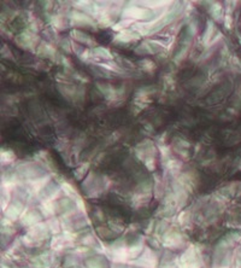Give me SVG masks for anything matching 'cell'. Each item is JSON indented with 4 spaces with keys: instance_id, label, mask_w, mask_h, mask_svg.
Instances as JSON below:
<instances>
[{
    "instance_id": "6da1fadb",
    "label": "cell",
    "mask_w": 241,
    "mask_h": 268,
    "mask_svg": "<svg viewBox=\"0 0 241 268\" xmlns=\"http://www.w3.org/2000/svg\"><path fill=\"white\" fill-rule=\"evenodd\" d=\"M183 12V6L182 2H176L174 4V6H172L170 9H168V11L158 19L155 23L149 26L147 23H138L133 26V29H135L137 32H139L141 35H153L158 32L163 31L167 26L172 24V22L176 18H179L180 15Z\"/></svg>"
},
{
    "instance_id": "7a4b0ae2",
    "label": "cell",
    "mask_w": 241,
    "mask_h": 268,
    "mask_svg": "<svg viewBox=\"0 0 241 268\" xmlns=\"http://www.w3.org/2000/svg\"><path fill=\"white\" fill-rule=\"evenodd\" d=\"M135 155L145 164V167L153 172L157 168V147L152 140H142L135 146Z\"/></svg>"
},
{
    "instance_id": "3957f363",
    "label": "cell",
    "mask_w": 241,
    "mask_h": 268,
    "mask_svg": "<svg viewBox=\"0 0 241 268\" xmlns=\"http://www.w3.org/2000/svg\"><path fill=\"white\" fill-rule=\"evenodd\" d=\"M107 180L103 175H98L97 173L89 172L86 179L82 181V190L87 194V196L95 198L99 197L106 190Z\"/></svg>"
},
{
    "instance_id": "277c9868",
    "label": "cell",
    "mask_w": 241,
    "mask_h": 268,
    "mask_svg": "<svg viewBox=\"0 0 241 268\" xmlns=\"http://www.w3.org/2000/svg\"><path fill=\"white\" fill-rule=\"evenodd\" d=\"M46 168L37 161H22L15 166L17 174L24 179H40L44 178Z\"/></svg>"
},
{
    "instance_id": "5b68a950",
    "label": "cell",
    "mask_w": 241,
    "mask_h": 268,
    "mask_svg": "<svg viewBox=\"0 0 241 268\" xmlns=\"http://www.w3.org/2000/svg\"><path fill=\"white\" fill-rule=\"evenodd\" d=\"M195 33H197V26H195L194 23L188 24L187 28H186V31H185V33H183L182 37H181L179 50H177V52L175 54L174 62L176 64H180L181 62H182L183 59L187 57L188 51H189V47H190V45H192L193 37H194Z\"/></svg>"
},
{
    "instance_id": "8992f818",
    "label": "cell",
    "mask_w": 241,
    "mask_h": 268,
    "mask_svg": "<svg viewBox=\"0 0 241 268\" xmlns=\"http://www.w3.org/2000/svg\"><path fill=\"white\" fill-rule=\"evenodd\" d=\"M68 18H69L70 24L75 27V29H77V27L90 29V31H97L98 29L97 21L92 16L80 11V10L74 9L72 11H70Z\"/></svg>"
},
{
    "instance_id": "52a82bcc",
    "label": "cell",
    "mask_w": 241,
    "mask_h": 268,
    "mask_svg": "<svg viewBox=\"0 0 241 268\" xmlns=\"http://www.w3.org/2000/svg\"><path fill=\"white\" fill-rule=\"evenodd\" d=\"M155 87H141L140 89H138L132 102V110L135 115L149 107L151 103L150 97L155 93Z\"/></svg>"
},
{
    "instance_id": "ba28073f",
    "label": "cell",
    "mask_w": 241,
    "mask_h": 268,
    "mask_svg": "<svg viewBox=\"0 0 241 268\" xmlns=\"http://www.w3.org/2000/svg\"><path fill=\"white\" fill-rule=\"evenodd\" d=\"M15 42L17 44V46L23 50H27V51H36L35 46L39 44V36H37L36 33H34V32H32L28 28L18 35H16Z\"/></svg>"
},
{
    "instance_id": "9c48e42d",
    "label": "cell",
    "mask_w": 241,
    "mask_h": 268,
    "mask_svg": "<svg viewBox=\"0 0 241 268\" xmlns=\"http://www.w3.org/2000/svg\"><path fill=\"white\" fill-rule=\"evenodd\" d=\"M163 50H164V47L162 46V44L157 39H153L142 41L141 44L135 47L134 52L137 54H155L162 52Z\"/></svg>"
},
{
    "instance_id": "30bf717a",
    "label": "cell",
    "mask_w": 241,
    "mask_h": 268,
    "mask_svg": "<svg viewBox=\"0 0 241 268\" xmlns=\"http://www.w3.org/2000/svg\"><path fill=\"white\" fill-rule=\"evenodd\" d=\"M58 89L65 98L70 99V101L72 102L79 101V99H81L82 96H84V91H81L79 87L70 84V82H59Z\"/></svg>"
},
{
    "instance_id": "8fae6325",
    "label": "cell",
    "mask_w": 241,
    "mask_h": 268,
    "mask_svg": "<svg viewBox=\"0 0 241 268\" xmlns=\"http://www.w3.org/2000/svg\"><path fill=\"white\" fill-rule=\"evenodd\" d=\"M75 9L80 10V11L85 12V14L89 15L93 18L97 19L98 16L102 12L103 6H99V2L97 1H87V0H82V1H74Z\"/></svg>"
},
{
    "instance_id": "7c38bea8",
    "label": "cell",
    "mask_w": 241,
    "mask_h": 268,
    "mask_svg": "<svg viewBox=\"0 0 241 268\" xmlns=\"http://www.w3.org/2000/svg\"><path fill=\"white\" fill-rule=\"evenodd\" d=\"M142 35L139 33V32H137L135 29L129 28L127 29V31H123L120 32V33H117L116 35H115L114 37V44H117V45H127V44H132V42H137L139 41L140 39H141Z\"/></svg>"
},
{
    "instance_id": "4fadbf2b",
    "label": "cell",
    "mask_w": 241,
    "mask_h": 268,
    "mask_svg": "<svg viewBox=\"0 0 241 268\" xmlns=\"http://www.w3.org/2000/svg\"><path fill=\"white\" fill-rule=\"evenodd\" d=\"M36 54L39 57H41V58L51 59V61H56L57 56H58L57 50L54 49L53 45L50 44V42L47 41L40 42L39 46H37L36 49Z\"/></svg>"
},
{
    "instance_id": "5bb4252c",
    "label": "cell",
    "mask_w": 241,
    "mask_h": 268,
    "mask_svg": "<svg viewBox=\"0 0 241 268\" xmlns=\"http://www.w3.org/2000/svg\"><path fill=\"white\" fill-rule=\"evenodd\" d=\"M97 89H99L100 93L103 94L106 101L109 102H115L120 98V89H117L116 87H114L110 84H97Z\"/></svg>"
},
{
    "instance_id": "9a60e30c",
    "label": "cell",
    "mask_w": 241,
    "mask_h": 268,
    "mask_svg": "<svg viewBox=\"0 0 241 268\" xmlns=\"http://www.w3.org/2000/svg\"><path fill=\"white\" fill-rule=\"evenodd\" d=\"M70 36H71V39L74 40L75 42H77V44L80 45H86V46L93 47V49H94L95 45H97V42L92 39L90 35L80 31V29H72V31L70 32Z\"/></svg>"
},
{
    "instance_id": "2e32d148",
    "label": "cell",
    "mask_w": 241,
    "mask_h": 268,
    "mask_svg": "<svg viewBox=\"0 0 241 268\" xmlns=\"http://www.w3.org/2000/svg\"><path fill=\"white\" fill-rule=\"evenodd\" d=\"M217 32L218 31L216 29L215 22H213L212 19H209V21L207 22V27H205V31H204V33H203V36H202V42L205 47L210 46L211 42H212V40H213V37H215V35L217 34Z\"/></svg>"
},
{
    "instance_id": "e0dca14e",
    "label": "cell",
    "mask_w": 241,
    "mask_h": 268,
    "mask_svg": "<svg viewBox=\"0 0 241 268\" xmlns=\"http://www.w3.org/2000/svg\"><path fill=\"white\" fill-rule=\"evenodd\" d=\"M92 54L98 61H114V54H111V51L109 49H106L104 46H95L94 49H92Z\"/></svg>"
},
{
    "instance_id": "ac0fdd59",
    "label": "cell",
    "mask_w": 241,
    "mask_h": 268,
    "mask_svg": "<svg viewBox=\"0 0 241 268\" xmlns=\"http://www.w3.org/2000/svg\"><path fill=\"white\" fill-rule=\"evenodd\" d=\"M35 159H36L37 162H40L45 168L56 169L53 159H52V156L46 151V150H40V151L35 155Z\"/></svg>"
},
{
    "instance_id": "d6986e66",
    "label": "cell",
    "mask_w": 241,
    "mask_h": 268,
    "mask_svg": "<svg viewBox=\"0 0 241 268\" xmlns=\"http://www.w3.org/2000/svg\"><path fill=\"white\" fill-rule=\"evenodd\" d=\"M207 12H209V15L211 16V18H212L213 22L222 21L223 6L221 5V2H216V1L210 2V6L207 7Z\"/></svg>"
},
{
    "instance_id": "ffe728a7",
    "label": "cell",
    "mask_w": 241,
    "mask_h": 268,
    "mask_svg": "<svg viewBox=\"0 0 241 268\" xmlns=\"http://www.w3.org/2000/svg\"><path fill=\"white\" fill-rule=\"evenodd\" d=\"M189 146H190L189 143L185 139H181V138H179V139H176L174 142V149L176 150L177 154H179L183 160H186L189 157V154H188Z\"/></svg>"
},
{
    "instance_id": "44dd1931",
    "label": "cell",
    "mask_w": 241,
    "mask_h": 268,
    "mask_svg": "<svg viewBox=\"0 0 241 268\" xmlns=\"http://www.w3.org/2000/svg\"><path fill=\"white\" fill-rule=\"evenodd\" d=\"M51 24L56 29H65L68 27V22L65 19V17L60 14H54L51 16Z\"/></svg>"
},
{
    "instance_id": "7402d4cb",
    "label": "cell",
    "mask_w": 241,
    "mask_h": 268,
    "mask_svg": "<svg viewBox=\"0 0 241 268\" xmlns=\"http://www.w3.org/2000/svg\"><path fill=\"white\" fill-rule=\"evenodd\" d=\"M16 160V155L12 150L4 149L2 147L1 151H0V161H1V164H9L12 163V162Z\"/></svg>"
},
{
    "instance_id": "603a6c76",
    "label": "cell",
    "mask_w": 241,
    "mask_h": 268,
    "mask_svg": "<svg viewBox=\"0 0 241 268\" xmlns=\"http://www.w3.org/2000/svg\"><path fill=\"white\" fill-rule=\"evenodd\" d=\"M134 23H135V21H133V19L120 18V21L117 22V23L112 27V29H114L115 32H117V33H120V32L127 31V29L132 28V26Z\"/></svg>"
},
{
    "instance_id": "cb8c5ba5",
    "label": "cell",
    "mask_w": 241,
    "mask_h": 268,
    "mask_svg": "<svg viewBox=\"0 0 241 268\" xmlns=\"http://www.w3.org/2000/svg\"><path fill=\"white\" fill-rule=\"evenodd\" d=\"M89 167H90L89 162H85V163H82L81 166L77 167L76 169L74 170L75 179H76V180H84L87 173L89 172Z\"/></svg>"
},
{
    "instance_id": "d4e9b609",
    "label": "cell",
    "mask_w": 241,
    "mask_h": 268,
    "mask_svg": "<svg viewBox=\"0 0 241 268\" xmlns=\"http://www.w3.org/2000/svg\"><path fill=\"white\" fill-rule=\"evenodd\" d=\"M139 67H140V69L144 70V71H146V72H150V74L155 70V62L151 61V59H147V58L140 61L139 62Z\"/></svg>"
},
{
    "instance_id": "484cf974",
    "label": "cell",
    "mask_w": 241,
    "mask_h": 268,
    "mask_svg": "<svg viewBox=\"0 0 241 268\" xmlns=\"http://www.w3.org/2000/svg\"><path fill=\"white\" fill-rule=\"evenodd\" d=\"M93 70H94L95 72H97V76H100V77H104V79H111L112 77V74L114 72H111L110 70L105 69V68H103L102 66H98V67H93Z\"/></svg>"
},
{
    "instance_id": "4316f807",
    "label": "cell",
    "mask_w": 241,
    "mask_h": 268,
    "mask_svg": "<svg viewBox=\"0 0 241 268\" xmlns=\"http://www.w3.org/2000/svg\"><path fill=\"white\" fill-rule=\"evenodd\" d=\"M165 166H167L168 169L172 170V172H177V170H180L182 168V162L179 161V160H169L165 163Z\"/></svg>"
},
{
    "instance_id": "83f0119b",
    "label": "cell",
    "mask_w": 241,
    "mask_h": 268,
    "mask_svg": "<svg viewBox=\"0 0 241 268\" xmlns=\"http://www.w3.org/2000/svg\"><path fill=\"white\" fill-rule=\"evenodd\" d=\"M60 44H62V45H60V46H62L63 49H64L67 52H71L72 51V47H71L72 42L70 41L69 39H63Z\"/></svg>"
},
{
    "instance_id": "f1b7e54d",
    "label": "cell",
    "mask_w": 241,
    "mask_h": 268,
    "mask_svg": "<svg viewBox=\"0 0 241 268\" xmlns=\"http://www.w3.org/2000/svg\"><path fill=\"white\" fill-rule=\"evenodd\" d=\"M232 22H233V18L232 16H230V14H227L224 16V24H225V28L229 29L230 27H232Z\"/></svg>"
}]
</instances>
